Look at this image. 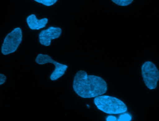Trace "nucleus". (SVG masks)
Instances as JSON below:
<instances>
[{
    "label": "nucleus",
    "mask_w": 159,
    "mask_h": 121,
    "mask_svg": "<svg viewBox=\"0 0 159 121\" xmlns=\"http://www.w3.org/2000/svg\"><path fill=\"white\" fill-rule=\"evenodd\" d=\"M117 120L116 118L113 116H109L107 118V121H116Z\"/></svg>",
    "instance_id": "obj_12"
},
{
    "label": "nucleus",
    "mask_w": 159,
    "mask_h": 121,
    "mask_svg": "<svg viewBox=\"0 0 159 121\" xmlns=\"http://www.w3.org/2000/svg\"><path fill=\"white\" fill-rule=\"evenodd\" d=\"M75 91L80 97L90 98L102 95L107 91V84L102 78L88 75L83 70L78 71L73 82Z\"/></svg>",
    "instance_id": "obj_1"
},
{
    "label": "nucleus",
    "mask_w": 159,
    "mask_h": 121,
    "mask_svg": "<svg viewBox=\"0 0 159 121\" xmlns=\"http://www.w3.org/2000/svg\"><path fill=\"white\" fill-rule=\"evenodd\" d=\"M35 62L41 65L50 63L55 66V70L50 77V79L52 81H56L61 77L65 74V71L68 68V66L66 65L53 60L51 57L47 55L39 54L35 59Z\"/></svg>",
    "instance_id": "obj_5"
},
{
    "label": "nucleus",
    "mask_w": 159,
    "mask_h": 121,
    "mask_svg": "<svg viewBox=\"0 0 159 121\" xmlns=\"http://www.w3.org/2000/svg\"><path fill=\"white\" fill-rule=\"evenodd\" d=\"M132 120V117L129 114H124L121 115L119 117L118 121H130Z\"/></svg>",
    "instance_id": "obj_10"
},
{
    "label": "nucleus",
    "mask_w": 159,
    "mask_h": 121,
    "mask_svg": "<svg viewBox=\"0 0 159 121\" xmlns=\"http://www.w3.org/2000/svg\"><path fill=\"white\" fill-rule=\"evenodd\" d=\"M27 24L29 28L32 30H39L44 28L48 22L47 18L39 20L34 14L29 16L26 19Z\"/></svg>",
    "instance_id": "obj_7"
},
{
    "label": "nucleus",
    "mask_w": 159,
    "mask_h": 121,
    "mask_svg": "<svg viewBox=\"0 0 159 121\" xmlns=\"http://www.w3.org/2000/svg\"><path fill=\"white\" fill-rule=\"evenodd\" d=\"M62 30L58 27H50L47 30H43L39 35L40 44L45 46L50 45L52 40L58 38Z\"/></svg>",
    "instance_id": "obj_6"
},
{
    "label": "nucleus",
    "mask_w": 159,
    "mask_h": 121,
    "mask_svg": "<svg viewBox=\"0 0 159 121\" xmlns=\"http://www.w3.org/2000/svg\"><path fill=\"white\" fill-rule=\"evenodd\" d=\"M94 103L98 109L108 114H119L127 111V106L116 97L108 95H99L95 97Z\"/></svg>",
    "instance_id": "obj_2"
},
{
    "label": "nucleus",
    "mask_w": 159,
    "mask_h": 121,
    "mask_svg": "<svg viewBox=\"0 0 159 121\" xmlns=\"http://www.w3.org/2000/svg\"><path fill=\"white\" fill-rule=\"evenodd\" d=\"M142 76L147 87L150 90L156 89L159 80V71L151 62H146L142 66Z\"/></svg>",
    "instance_id": "obj_4"
},
{
    "label": "nucleus",
    "mask_w": 159,
    "mask_h": 121,
    "mask_svg": "<svg viewBox=\"0 0 159 121\" xmlns=\"http://www.w3.org/2000/svg\"><path fill=\"white\" fill-rule=\"evenodd\" d=\"M6 81V77L3 74H0V85H2Z\"/></svg>",
    "instance_id": "obj_11"
},
{
    "label": "nucleus",
    "mask_w": 159,
    "mask_h": 121,
    "mask_svg": "<svg viewBox=\"0 0 159 121\" xmlns=\"http://www.w3.org/2000/svg\"><path fill=\"white\" fill-rule=\"evenodd\" d=\"M134 0H112L113 2L120 6H127L130 4Z\"/></svg>",
    "instance_id": "obj_8"
},
{
    "label": "nucleus",
    "mask_w": 159,
    "mask_h": 121,
    "mask_svg": "<svg viewBox=\"0 0 159 121\" xmlns=\"http://www.w3.org/2000/svg\"><path fill=\"white\" fill-rule=\"evenodd\" d=\"M35 2L42 4L46 6L49 7L55 4L58 0H34Z\"/></svg>",
    "instance_id": "obj_9"
},
{
    "label": "nucleus",
    "mask_w": 159,
    "mask_h": 121,
    "mask_svg": "<svg viewBox=\"0 0 159 121\" xmlns=\"http://www.w3.org/2000/svg\"><path fill=\"white\" fill-rule=\"evenodd\" d=\"M22 40V30L20 28L14 29L7 35L2 45V54L7 55L16 52Z\"/></svg>",
    "instance_id": "obj_3"
}]
</instances>
